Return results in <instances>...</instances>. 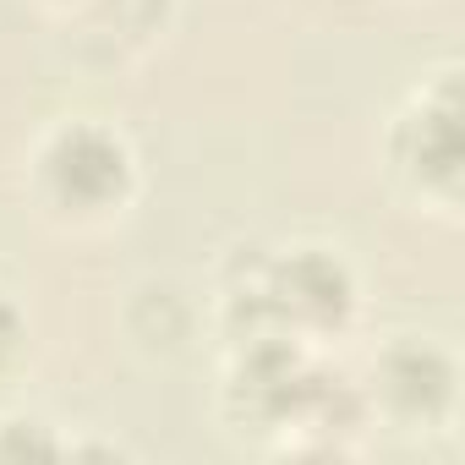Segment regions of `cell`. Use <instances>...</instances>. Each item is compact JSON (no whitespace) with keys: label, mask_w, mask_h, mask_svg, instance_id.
I'll return each mask as SVG.
<instances>
[{"label":"cell","mask_w":465,"mask_h":465,"mask_svg":"<svg viewBox=\"0 0 465 465\" xmlns=\"http://www.w3.org/2000/svg\"><path fill=\"white\" fill-rule=\"evenodd\" d=\"M372 400L394 421H443L454 405V361L432 340H394L372 367Z\"/></svg>","instance_id":"277c9868"},{"label":"cell","mask_w":465,"mask_h":465,"mask_svg":"<svg viewBox=\"0 0 465 465\" xmlns=\"http://www.w3.org/2000/svg\"><path fill=\"white\" fill-rule=\"evenodd\" d=\"M23 345H28V323H23L17 302H12L6 291H0V372H12V367H17Z\"/></svg>","instance_id":"5b68a950"},{"label":"cell","mask_w":465,"mask_h":465,"mask_svg":"<svg viewBox=\"0 0 465 465\" xmlns=\"http://www.w3.org/2000/svg\"><path fill=\"white\" fill-rule=\"evenodd\" d=\"M34 186L50 213L99 219L132 197V148L99 121H66L39 143Z\"/></svg>","instance_id":"6da1fadb"},{"label":"cell","mask_w":465,"mask_h":465,"mask_svg":"<svg viewBox=\"0 0 465 465\" xmlns=\"http://www.w3.org/2000/svg\"><path fill=\"white\" fill-rule=\"evenodd\" d=\"M263 296L280 329H340L356 312V280L329 247H296L263 269Z\"/></svg>","instance_id":"3957f363"},{"label":"cell","mask_w":465,"mask_h":465,"mask_svg":"<svg viewBox=\"0 0 465 465\" xmlns=\"http://www.w3.org/2000/svg\"><path fill=\"white\" fill-rule=\"evenodd\" d=\"M12 432L0 438V454H12V449H34V454H55V438H28V421H6Z\"/></svg>","instance_id":"8992f818"},{"label":"cell","mask_w":465,"mask_h":465,"mask_svg":"<svg viewBox=\"0 0 465 465\" xmlns=\"http://www.w3.org/2000/svg\"><path fill=\"white\" fill-rule=\"evenodd\" d=\"M389 164L411 192H421L443 208L460 203V94H454V72H443L432 88H421L411 99V110L394 121Z\"/></svg>","instance_id":"7a4b0ae2"},{"label":"cell","mask_w":465,"mask_h":465,"mask_svg":"<svg viewBox=\"0 0 465 465\" xmlns=\"http://www.w3.org/2000/svg\"><path fill=\"white\" fill-rule=\"evenodd\" d=\"M66 6H83V12H104L110 0H66Z\"/></svg>","instance_id":"52a82bcc"}]
</instances>
